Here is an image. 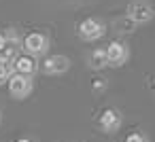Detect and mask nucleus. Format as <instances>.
I'll use <instances>...</instances> for the list:
<instances>
[{
  "label": "nucleus",
  "instance_id": "20e7f679",
  "mask_svg": "<svg viewBox=\"0 0 155 142\" xmlns=\"http://www.w3.org/2000/svg\"><path fill=\"white\" fill-rule=\"evenodd\" d=\"M38 70H41L43 74H47V76H60V74H66V72L70 70V60H68L66 55H62V53L47 55V57L41 62Z\"/></svg>",
  "mask_w": 155,
  "mask_h": 142
},
{
  "label": "nucleus",
  "instance_id": "dca6fc26",
  "mask_svg": "<svg viewBox=\"0 0 155 142\" xmlns=\"http://www.w3.org/2000/svg\"><path fill=\"white\" fill-rule=\"evenodd\" d=\"M149 89H151V91L155 93V74H153V76L149 79Z\"/></svg>",
  "mask_w": 155,
  "mask_h": 142
},
{
  "label": "nucleus",
  "instance_id": "39448f33",
  "mask_svg": "<svg viewBox=\"0 0 155 142\" xmlns=\"http://www.w3.org/2000/svg\"><path fill=\"white\" fill-rule=\"evenodd\" d=\"M7 87H9V95L13 100H26L32 93V89H34V81H32V76H26V74H17L15 72L9 79Z\"/></svg>",
  "mask_w": 155,
  "mask_h": 142
},
{
  "label": "nucleus",
  "instance_id": "6e6552de",
  "mask_svg": "<svg viewBox=\"0 0 155 142\" xmlns=\"http://www.w3.org/2000/svg\"><path fill=\"white\" fill-rule=\"evenodd\" d=\"M13 68H15L17 74H26V76H34V74L38 72V64H36V60L30 57V55H19V57L13 62Z\"/></svg>",
  "mask_w": 155,
  "mask_h": 142
},
{
  "label": "nucleus",
  "instance_id": "7ed1b4c3",
  "mask_svg": "<svg viewBox=\"0 0 155 142\" xmlns=\"http://www.w3.org/2000/svg\"><path fill=\"white\" fill-rule=\"evenodd\" d=\"M77 34L85 43H96V40H100L106 34V24L102 19H98V17H87V19H83L79 24Z\"/></svg>",
  "mask_w": 155,
  "mask_h": 142
},
{
  "label": "nucleus",
  "instance_id": "9b49d317",
  "mask_svg": "<svg viewBox=\"0 0 155 142\" xmlns=\"http://www.w3.org/2000/svg\"><path fill=\"white\" fill-rule=\"evenodd\" d=\"M115 28H117V32H121V34H130V32H134L138 26H136L132 19H127V17L123 15L121 19H117V21H115Z\"/></svg>",
  "mask_w": 155,
  "mask_h": 142
},
{
  "label": "nucleus",
  "instance_id": "0eeeda50",
  "mask_svg": "<svg viewBox=\"0 0 155 142\" xmlns=\"http://www.w3.org/2000/svg\"><path fill=\"white\" fill-rule=\"evenodd\" d=\"M121 123H123V117H121V112H119L117 108H104V110L100 112L98 125H100V129H102L104 134H115V131H119Z\"/></svg>",
  "mask_w": 155,
  "mask_h": 142
},
{
  "label": "nucleus",
  "instance_id": "f257e3e1",
  "mask_svg": "<svg viewBox=\"0 0 155 142\" xmlns=\"http://www.w3.org/2000/svg\"><path fill=\"white\" fill-rule=\"evenodd\" d=\"M125 17L132 19L136 26H144L149 21H153L155 17V7L149 0H132L125 9Z\"/></svg>",
  "mask_w": 155,
  "mask_h": 142
},
{
  "label": "nucleus",
  "instance_id": "f3484780",
  "mask_svg": "<svg viewBox=\"0 0 155 142\" xmlns=\"http://www.w3.org/2000/svg\"><path fill=\"white\" fill-rule=\"evenodd\" d=\"M2 47H7V38H5V34H0V49Z\"/></svg>",
  "mask_w": 155,
  "mask_h": 142
},
{
  "label": "nucleus",
  "instance_id": "4468645a",
  "mask_svg": "<svg viewBox=\"0 0 155 142\" xmlns=\"http://www.w3.org/2000/svg\"><path fill=\"white\" fill-rule=\"evenodd\" d=\"M125 142H149V136L142 131H132L125 136Z\"/></svg>",
  "mask_w": 155,
  "mask_h": 142
},
{
  "label": "nucleus",
  "instance_id": "9d476101",
  "mask_svg": "<svg viewBox=\"0 0 155 142\" xmlns=\"http://www.w3.org/2000/svg\"><path fill=\"white\" fill-rule=\"evenodd\" d=\"M17 57H19V47L7 45V47L0 49V64H13Z\"/></svg>",
  "mask_w": 155,
  "mask_h": 142
},
{
  "label": "nucleus",
  "instance_id": "423d86ee",
  "mask_svg": "<svg viewBox=\"0 0 155 142\" xmlns=\"http://www.w3.org/2000/svg\"><path fill=\"white\" fill-rule=\"evenodd\" d=\"M106 60L110 68H121L130 60V47L123 40H110L106 47Z\"/></svg>",
  "mask_w": 155,
  "mask_h": 142
},
{
  "label": "nucleus",
  "instance_id": "f03ea898",
  "mask_svg": "<svg viewBox=\"0 0 155 142\" xmlns=\"http://www.w3.org/2000/svg\"><path fill=\"white\" fill-rule=\"evenodd\" d=\"M21 47H24V51H26L30 57L36 60V57H41V55H47V53H49L51 40H49V36L43 34V32H30V34L24 36Z\"/></svg>",
  "mask_w": 155,
  "mask_h": 142
},
{
  "label": "nucleus",
  "instance_id": "a211bd4d",
  "mask_svg": "<svg viewBox=\"0 0 155 142\" xmlns=\"http://www.w3.org/2000/svg\"><path fill=\"white\" fill-rule=\"evenodd\" d=\"M17 142H32V140H30V138H19Z\"/></svg>",
  "mask_w": 155,
  "mask_h": 142
},
{
  "label": "nucleus",
  "instance_id": "ddd939ff",
  "mask_svg": "<svg viewBox=\"0 0 155 142\" xmlns=\"http://www.w3.org/2000/svg\"><path fill=\"white\" fill-rule=\"evenodd\" d=\"M13 74H15L13 64H0V85H7Z\"/></svg>",
  "mask_w": 155,
  "mask_h": 142
},
{
  "label": "nucleus",
  "instance_id": "1a4fd4ad",
  "mask_svg": "<svg viewBox=\"0 0 155 142\" xmlns=\"http://www.w3.org/2000/svg\"><path fill=\"white\" fill-rule=\"evenodd\" d=\"M87 66H89V70H104V68H108V60H106V49H102V47H98V49H91L89 53H87Z\"/></svg>",
  "mask_w": 155,
  "mask_h": 142
},
{
  "label": "nucleus",
  "instance_id": "6ab92c4d",
  "mask_svg": "<svg viewBox=\"0 0 155 142\" xmlns=\"http://www.w3.org/2000/svg\"><path fill=\"white\" fill-rule=\"evenodd\" d=\"M0 125H2V112H0Z\"/></svg>",
  "mask_w": 155,
  "mask_h": 142
},
{
  "label": "nucleus",
  "instance_id": "f8f14e48",
  "mask_svg": "<svg viewBox=\"0 0 155 142\" xmlns=\"http://www.w3.org/2000/svg\"><path fill=\"white\" fill-rule=\"evenodd\" d=\"M2 34H5V38H7V45H11V47H19L21 40H24V38L19 36V30H17V28H7Z\"/></svg>",
  "mask_w": 155,
  "mask_h": 142
},
{
  "label": "nucleus",
  "instance_id": "2eb2a0df",
  "mask_svg": "<svg viewBox=\"0 0 155 142\" xmlns=\"http://www.w3.org/2000/svg\"><path fill=\"white\" fill-rule=\"evenodd\" d=\"M108 87V83L104 81V79H96V81H91V91L94 93H100V91H104Z\"/></svg>",
  "mask_w": 155,
  "mask_h": 142
}]
</instances>
